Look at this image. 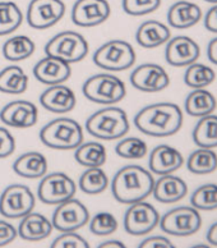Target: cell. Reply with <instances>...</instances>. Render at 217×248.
<instances>
[{"mask_svg":"<svg viewBox=\"0 0 217 248\" xmlns=\"http://www.w3.org/2000/svg\"><path fill=\"white\" fill-rule=\"evenodd\" d=\"M18 235V231L11 223L0 220V247L9 245Z\"/></svg>","mask_w":217,"mask_h":248,"instance_id":"60d3db41","label":"cell"},{"mask_svg":"<svg viewBox=\"0 0 217 248\" xmlns=\"http://www.w3.org/2000/svg\"><path fill=\"white\" fill-rule=\"evenodd\" d=\"M193 141L198 147L215 149L217 147V115H206L201 118L192 133Z\"/></svg>","mask_w":217,"mask_h":248,"instance_id":"f1b7e54d","label":"cell"},{"mask_svg":"<svg viewBox=\"0 0 217 248\" xmlns=\"http://www.w3.org/2000/svg\"><path fill=\"white\" fill-rule=\"evenodd\" d=\"M204 27L210 32L217 33V4L207 12L204 17Z\"/></svg>","mask_w":217,"mask_h":248,"instance_id":"7bdbcfd3","label":"cell"},{"mask_svg":"<svg viewBox=\"0 0 217 248\" xmlns=\"http://www.w3.org/2000/svg\"><path fill=\"white\" fill-rule=\"evenodd\" d=\"M207 241L212 246H216L217 247V221L212 224L208 232H207Z\"/></svg>","mask_w":217,"mask_h":248,"instance_id":"f6af8a7d","label":"cell"},{"mask_svg":"<svg viewBox=\"0 0 217 248\" xmlns=\"http://www.w3.org/2000/svg\"><path fill=\"white\" fill-rule=\"evenodd\" d=\"M187 168L190 173L197 174V175L214 173L217 169L216 153L212 149L200 147L189 155Z\"/></svg>","mask_w":217,"mask_h":248,"instance_id":"4dcf8cb0","label":"cell"},{"mask_svg":"<svg viewBox=\"0 0 217 248\" xmlns=\"http://www.w3.org/2000/svg\"><path fill=\"white\" fill-rule=\"evenodd\" d=\"M23 13L13 1H0V36H7L22 25Z\"/></svg>","mask_w":217,"mask_h":248,"instance_id":"836d02e7","label":"cell"},{"mask_svg":"<svg viewBox=\"0 0 217 248\" xmlns=\"http://www.w3.org/2000/svg\"><path fill=\"white\" fill-rule=\"evenodd\" d=\"M184 157L178 150L169 145L155 147L150 154V170L157 175H166L176 171L183 167Z\"/></svg>","mask_w":217,"mask_h":248,"instance_id":"ffe728a7","label":"cell"},{"mask_svg":"<svg viewBox=\"0 0 217 248\" xmlns=\"http://www.w3.org/2000/svg\"><path fill=\"white\" fill-rule=\"evenodd\" d=\"M53 232V223L40 213H29L22 217L18 227V235L25 241L39 242L47 238Z\"/></svg>","mask_w":217,"mask_h":248,"instance_id":"7402d4cb","label":"cell"},{"mask_svg":"<svg viewBox=\"0 0 217 248\" xmlns=\"http://www.w3.org/2000/svg\"><path fill=\"white\" fill-rule=\"evenodd\" d=\"M130 83L142 93H160L170 85V77L159 64L146 63L130 73Z\"/></svg>","mask_w":217,"mask_h":248,"instance_id":"5bb4252c","label":"cell"},{"mask_svg":"<svg viewBox=\"0 0 217 248\" xmlns=\"http://www.w3.org/2000/svg\"><path fill=\"white\" fill-rule=\"evenodd\" d=\"M190 203L197 210L211 211L217 209V185L207 183L198 187L190 196Z\"/></svg>","mask_w":217,"mask_h":248,"instance_id":"e575fe53","label":"cell"},{"mask_svg":"<svg viewBox=\"0 0 217 248\" xmlns=\"http://www.w3.org/2000/svg\"><path fill=\"white\" fill-rule=\"evenodd\" d=\"M124 229L130 235H145L155 229L160 223V214L148 202L138 201L129 206L125 211Z\"/></svg>","mask_w":217,"mask_h":248,"instance_id":"8fae6325","label":"cell"},{"mask_svg":"<svg viewBox=\"0 0 217 248\" xmlns=\"http://www.w3.org/2000/svg\"><path fill=\"white\" fill-rule=\"evenodd\" d=\"M75 103L77 100L73 90L63 83L49 86L40 96V104L43 108L55 114L69 113L74 109Z\"/></svg>","mask_w":217,"mask_h":248,"instance_id":"d6986e66","label":"cell"},{"mask_svg":"<svg viewBox=\"0 0 217 248\" xmlns=\"http://www.w3.org/2000/svg\"><path fill=\"white\" fill-rule=\"evenodd\" d=\"M148 147L143 140L138 137H128L117 142L115 146V153L117 156L127 160H138L147 155Z\"/></svg>","mask_w":217,"mask_h":248,"instance_id":"d590c367","label":"cell"},{"mask_svg":"<svg viewBox=\"0 0 217 248\" xmlns=\"http://www.w3.org/2000/svg\"><path fill=\"white\" fill-rule=\"evenodd\" d=\"M185 111L192 117L202 118L210 115L217 107L216 97L204 89H194L185 99Z\"/></svg>","mask_w":217,"mask_h":248,"instance_id":"484cf974","label":"cell"},{"mask_svg":"<svg viewBox=\"0 0 217 248\" xmlns=\"http://www.w3.org/2000/svg\"><path fill=\"white\" fill-rule=\"evenodd\" d=\"M13 170L17 175L27 179L43 178L47 171V160L41 153L29 151L22 154L13 163Z\"/></svg>","mask_w":217,"mask_h":248,"instance_id":"d4e9b609","label":"cell"},{"mask_svg":"<svg viewBox=\"0 0 217 248\" xmlns=\"http://www.w3.org/2000/svg\"><path fill=\"white\" fill-rule=\"evenodd\" d=\"M171 37V31L166 25L159 21H146L139 26L135 32V40L138 45L146 49L159 47L167 43Z\"/></svg>","mask_w":217,"mask_h":248,"instance_id":"cb8c5ba5","label":"cell"},{"mask_svg":"<svg viewBox=\"0 0 217 248\" xmlns=\"http://www.w3.org/2000/svg\"><path fill=\"white\" fill-rule=\"evenodd\" d=\"M77 186L69 175L61 171L45 174L37 188L40 201L46 205H59L74 197Z\"/></svg>","mask_w":217,"mask_h":248,"instance_id":"30bf717a","label":"cell"},{"mask_svg":"<svg viewBox=\"0 0 217 248\" xmlns=\"http://www.w3.org/2000/svg\"><path fill=\"white\" fill-rule=\"evenodd\" d=\"M216 79V73L211 67L206 64L192 63L188 65L184 75L185 85L190 89H204L214 83Z\"/></svg>","mask_w":217,"mask_h":248,"instance_id":"1f68e13d","label":"cell"},{"mask_svg":"<svg viewBox=\"0 0 217 248\" xmlns=\"http://www.w3.org/2000/svg\"><path fill=\"white\" fill-rule=\"evenodd\" d=\"M188 193V186L182 178L166 174L161 175L159 181L155 182L152 195L155 200L161 203H174L183 200Z\"/></svg>","mask_w":217,"mask_h":248,"instance_id":"44dd1931","label":"cell"},{"mask_svg":"<svg viewBox=\"0 0 217 248\" xmlns=\"http://www.w3.org/2000/svg\"><path fill=\"white\" fill-rule=\"evenodd\" d=\"M87 207L74 197L59 203L53 214V228L59 232H75L88 223Z\"/></svg>","mask_w":217,"mask_h":248,"instance_id":"7c38bea8","label":"cell"},{"mask_svg":"<svg viewBox=\"0 0 217 248\" xmlns=\"http://www.w3.org/2000/svg\"><path fill=\"white\" fill-rule=\"evenodd\" d=\"M82 91L89 101L102 105L119 103L127 95L124 82L110 73H99L87 78Z\"/></svg>","mask_w":217,"mask_h":248,"instance_id":"5b68a950","label":"cell"},{"mask_svg":"<svg viewBox=\"0 0 217 248\" xmlns=\"http://www.w3.org/2000/svg\"><path fill=\"white\" fill-rule=\"evenodd\" d=\"M139 248H174V245L167 238L155 235L141 242Z\"/></svg>","mask_w":217,"mask_h":248,"instance_id":"b9f144b4","label":"cell"},{"mask_svg":"<svg viewBox=\"0 0 217 248\" xmlns=\"http://www.w3.org/2000/svg\"><path fill=\"white\" fill-rule=\"evenodd\" d=\"M0 119L5 125H9V127L29 128L37 123L39 110L31 101L14 100L1 109Z\"/></svg>","mask_w":217,"mask_h":248,"instance_id":"e0dca14e","label":"cell"},{"mask_svg":"<svg viewBox=\"0 0 217 248\" xmlns=\"http://www.w3.org/2000/svg\"><path fill=\"white\" fill-rule=\"evenodd\" d=\"M79 188L86 195L102 193L109 186V178L101 168H87L79 177Z\"/></svg>","mask_w":217,"mask_h":248,"instance_id":"d6a6232c","label":"cell"},{"mask_svg":"<svg viewBox=\"0 0 217 248\" xmlns=\"http://www.w3.org/2000/svg\"><path fill=\"white\" fill-rule=\"evenodd\" d=\"M81 124L72 118H57L43 127L40 140L54 150H74L83 142Z\"/></svg>","mask_w":217,"mask_h":248,"instance_id":"277c9868","label":"cell"},{"mask_svg":"<svg viewBox=\"0 0 217 248\" xmlns=\"http://www.w3.org/2000/svg\"><path fill=\"white\" fill-rule=\"evenodd\" d=\"M53 248H88V243L85 238L75 232H63L53 242Z\"/></svg>","mask_w":217,"mask_h":248,"instance_id":"f35d334b","label":"cell"},{"mask_svg":"<svg viewBox=\"0 0 217 248\" xmlns=\"http://www.w3.org/2000/svg\"><path fill=\"white\" fill-rule=\"evenodd\" d=\"M204 1H207V3H214V4H217V0H204Z\"/></svg>","mask_w":217,"mask_h":248,"instance_id":"7dc6e473","label":"cell"},{"mask_svg":"<svg viewBox=\"0 0 217 248\" xmlns=\"http://www.w3.org/2000/svg\"><path fill=\"white\" fill-rule=\"evenodd\" d=\"M201 55L198 44L188 36H176L167 41L165 59L173 67H188Z\"/></svg>","mask_w":217,"mask_h":248,"instance_id":"2e32d148","label":"cell"},{"mask_svg":"<svg viewBox=\"0 0 217 248\" xmlns=\"http://www.w3.org/2000/svg\"><path fill=\"white\" fill-rule=\"evenodd\" d=\"M134 62V49L124 40H109L93 54V63L103 71H127L133 67Z\"/></svg>","mask_w":217,"mask_h":248,"instance_id":"8992f818","label":"cell"},{"mask_svg":"<svg viewBox=\"0 0 217 248\" xmlns=\"http://www.w3.org/2000/svg\"><path fill=\"white\" fill-rule=\"evenodd\" d=\"M116 229L117 220L110 213H99L89 220V231L99 237L113 234Z\"/></svg>","mask_w":217,"mask_h":248,"instance_id":"8d00e7d4","label":"cell"},{"mask_svg":"<svg viewBox=\"0 0 217 248\" xmlns=\"http://www.w3.org/2000/svg\"><path fill=\"white\" fill-rule=\"evenodd\" d=\"M123 9L127 15L139 17L150 15L161 5V0H123Z\"/></svg>","mask_w":217,"mask_h":248,"instance_id":"74e56055","label":"cell"},{"mask_svg":"<svg viewBox=\"0 0 217 248\" xmlns=\"http://www.w3.org/2000/svg\"><path fill=\"white\" fill-rule=\"evenodd\" d=\"M15 141L12 133L5 128L0 127V159L8 157L14 153Z\"/></svg>","mask_w":217,"mask_h":248,"instance_id":"ab89813d","label":"cell"},{"mask_svg":"<svg viewBox=\"0 0 217 248\" xmlns=\"http://www.w3.org/2000/svg\"><path fill=\"white\" fill-rule=\"evenodd\" d=\"M125 246L119 241H107L99 246V248H124Z\"/></svg>","mask_w":217,"mask_h":248,"instance_id":"bcb514c9","label":"cell"},{"mask_svg":"<svg viewBox=\"0 0 217 248\" xmlns=\"http://www.w3.org/2000/svg\"><path fill=\"white\" fill-rule=\"evenodd\" d=\"M137 129L151 137H169L180 131L182 109L173 103H156L141 109L134 117Z\"/></svg>","mask_w":217,"mask_h":248,"instance_id":"6da1fadb","label":"cell"},{"mask_svg":"<svg viewBox=\"0 0 217 248\" xmlns=\"http://www.w3.org/2000/svg\"><path fill=\"white\" fill-rule=\"evenodd\" d=\"M63 0H31L27 8V22L35 30H47L63 19Z\"/></svg>","mask_w":217,"mask_h":248,"instance_id":"4fadbf2b","label":"cell"},{"mask_svg":"<svg viewBox=\"0 0 217 248\" xmlns=\"http://www.w3.org/2000/svg\"><path fill=\"white\" fill-rule=\"evenodd\" d=\"M88 43L81 33L63 31L49 40L45 46V54L72 64L83 61L88 54Z\"/></svg>","mask_w":217,"mask_h":248,"instance_id":"52a82bcc","label":"cell"},{"mask_svg":"<svg viewBox=\"0 0 217 248\" xmlns=\"http://www.w3.org/2000/svg\"><path fill=\"white\" fill-rule=\"evenodd\" d=\"M155 179L152 174L139 165H127L115 173L111 192L117 202L132 205L143 201L152 193Z\"/></svg>","mask_w":217,"mask_h":248,"instance_id":"7a4b0ae2","label":"cell"},{"mask_svg":"<svg viewBox=\"0 0 217 248\" xmlns=\"http://www.w3.org/2000/svg\"><path fill=\"white\" fill-rule=\"evenodd\" d=\"M207 57L210 59L211 63L217 65V37L212 39L207 46Z\"/></svg>","mask_w":217,"mask_h":248,"instance_id":"ee69618b","label":"cell"},{"mask_svg":"<svg viewBox=\"0 0 217 248\" xmlns=\"http://www.w3.org/2000/svg\"><path fill=\"white\" fill-rule=\"evenodd\" d=\"M36 45L29 36L18 35L7 40L3 45V55L7 61H26L35 53Z\"/></svg>","mask_w":217,"mask_h":248,"instance_id":"f546056e","label":"cell"},{"mask_svg":"<svg viewBox=\"0 0 217 248\" xmlns=\"http://www.w3.org/2000/svg\"><path fill=\"white\" fill-rule=\"evenodd\" d=\"M36 199L25 185L8 186L0 195V214L7 219H22L35 209Z\"/></svg>","mask_w":217,"mask_h":248,"instance_id":"9c48e42d","label":"cell"},{"mask_svg":"<svg viewBox=\"0 0 217 248\" xmlns=\"http://www.w3.org/2000/svg\"><path fill=\"white\" fill-rule=\"evenodd\" d=\"M161 231L175 237H189L202 227V217L193 206L175 207L160 219Z\"/></svg>","mask_w":217,"mask_h":248,"instance_id":"ba28073f","label":"cell"},{"mask_svg":"<svg viewBox=\"0 0 217 248\" xmlns=\"http://www.w3.org/2000/svg\"><path fill=\"white\" fill-rule=\"evenodd\" d=\"M107 0H77L72 9V21L79 27H95L110 17Z\"/></svg>","mask_w":217,"mask_h":248,"instance_id":"9a60e30c","label":"cell"},{"mask_svg":"<svg viewBox=\"0 0 217 248\" xmlns=\"http://www.w3.org/2000/svg\"><path fill=\"white\" fill-rule=\"evenodd\" d=\"M86 131L99 140H120L129 131L128 115L120 108H103L89 115L86 121Z\"/></svg>","mask_w":217,"mask_h":248,"instance_id":"3957f363","label":"cell"},{"mask_svg":"<svg viewBox=\"0 0 217 248\" xmlns=\"http://www.w3.org/2000/svg\"><path fill=\"white\" fill-rule=\"evenodd\" d=\"M202 19V9L197 4L180 0L173 4L167 12V22L171 27L179 30L190 29Z\"/></svg>","mask_w":217,"mask_h":248,"instance_id":"603a6c76","label":"cell"},{"mask_svg":"<svg viewBox=\"0 0 217 248\" xmlns=\"http://www.w3.org/2000/svg\"><path fill=\"white\" fill-rule=\"evenodd\" d=\"M72 75L71 64L59 58L46 57L37 62L33 67V76L43 85L53 86L64 83Z\"/></svg>","mask_w":217,"mask_h":248,"instance_id":"ac0fdd59","label":"cell"},{"mask_svg":"<svg viewBox=\"0 0 217 248\" xmlns=\"http://www.w3.org/2000/svg\"><path fill=\"white\" fill-rule=\"evenodd\" d=\"M29 87V76L18 65H9L0 71V93L19 95Z\"/></svg>","mask_w":217,"mask_h":248,"instance_id":"4316f807","label":"cell"},{"mask_svg":"<svg viewBox=\"0 0 217 248\" xmlns=\"http://www.w3.org/2000/svg\"><path fill=\"white\" fill-rule=\"evenodd\" d=\"M74 150L75 161L82 167L101 168L106 161V149L100 142H82Z\"/></svg>","mask_w":217,"mask_h":248,"instance_id":"83f0119b","label":"cell"}]
</instances>
